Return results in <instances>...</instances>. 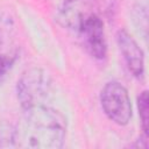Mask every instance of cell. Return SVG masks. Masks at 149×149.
Masks as SVG:
<instances>
[{"label": "cell", "mask_w": 149, "mask_h": 149, "mask_svg": "<svg viewBox=\"0 0 149 149\" xmlns=\"http://www.w3.org/2000/svg\"><path fill=\"white\" fill-rule=\"evenodd\" d=\"M66 125V118L48 105L23 109L21 119L13 127L12 146L26 149L62 148Z\"/></svg>", "instance_id": "obj_1"}, {"label": "cell", "mask_w": 149, "mask_h": 149, "mask_svg": "<svg viewBox=\"0 0 149 149\" xmlns=\"http://www.w3.org/2000/svg\"><path fill=\"white\" fill-rule=\"evenodd\" d=\"M52 92V79L41 68L26 70L16 83L17 100L23 109L47 105Z\"/></svg>", "instance_id": "obj_2"}, {"label": "cell", "mask_w": 149, "mask_h": 149, "mask_svg": "<svg viewBox=\"0 0 149 149\" xmlns=\"http://www.w3.org/2000/svg\"><path fill=\"white\" fill-rule=\"evenodd\" d=\"M116 43L129 72L139 79L142 78L144 74V55L137 42L126 29H120L116 34Z\"/></svg>", "instance_id": "obj_5"}, {"label": "cell", "mask_w": 149, "mask_h": 149, "mask_svg": "<svg viewBox=\"0 0 149 149\" xmlns=\"http://www.w3.org/2000/svg\"><path fill=\"white\" fill-rule=\"evenodd\" d=\"M73 26L86 51L95 59H104L107 55V41L102 20L95 13L79 14Z\"/></svg>", "instance_id": "obj_3"}, {"label": "cell", "mask_w": 149, "mask_h": 149, "mask_svg": "<svg viewBox=\"0 0 149 149\" xmlns=\"http://www.w3.org/2000/svg\"><path fill=\"white\" fill-rule=\"evenodd\" d=\"M17 59V51H2L0 52V81L5 79L7 73L13 68Z\"/></svg>", "instance_id": "obj_8"}, {"label": "cell", "mask_w": 149, "mask_h": 149, "mask_svg": "<svg viewBox=\"0 0 149 149\" xmlns=\"http://www.w3.org/2000/svg\"><path fill=\"white\" fill-rule=\"evenodd\" d=\"M101 107L109 120L125 126L132 118V104L128 91L118 81L107 83L100 92Z\"/></svg>", "instance_id": "obj_4"}, {"label": "cell", "mask_w": 149, "mask_h": 149, "mask_svg": "<svg viewBox=\"0 0 149 149\" xmlns=\"http://www.w3.org/2000/svg\"><path fill=\"white\" fill-rule=\"evenodd\" d=\"M139 113H140V119H141V125L142 129L144 132V135L148 137V129H149V99H148V92L143 91L139 99Z\"/></svg>", "instance_id": "obj_7"}, {"label": "cell", "mask_w": 149, "mask_h": 149, "mask_svg": "<svg viewBox=\"0 0 149 149\" xmlns=\"http://www.w3.org/2000/svg\"><path fill=\"white\" fill-rule=\"evenodd\" d=\"M15 34V21L6 12H0V50L6 48Z\"/></svg>", "instance_id": "obj_6"}]
</instances>
